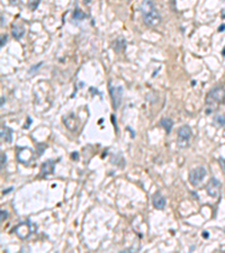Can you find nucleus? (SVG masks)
Wrapping results in <instances>:
<instances>
[{
    "instance_id": "1",
    "label": "nucleus",
    "mask_w": 225,
    "mask_h": 253,
    "mask_svg": "<svg viewBox=\"0 0 225 253\" xmlns=\"http://www.w3.org/2000/svg\"><path fill=\"white\" fill-rule=\"evenodd\" d=\"M141 12L146 26L155 27L161 23V16L158 12L154 0H143L141 5Z\"/></svg>"
},
{
    "instance_id": "2",
    "label": "nucleus",
    "mask_w": 225,
    "mask_h": 253,
    "mask_svg": "<svg viewBox=\"0 0 225 253\" xmlns=\"http://www.w3.org/2000/svg\"><path fill=\"white\" fill-rule=\"evenodd\" d=\"M225 103V88L223 87H215L207 94L206 97V104L209 106L221 105Z\"/></svg>"
},
{
    "instance_id": "3",
    "label": "nucleus",
    "mask_w": 225,
    "mask_h": 253,
    "mask_svg": "<svg viewBox=\"0 0 225 253\" xmlns=\"http://www.w3.org/2000/svg\"><path fill=\"white\" fill-rule=\"evenodd\" d=\"M36 225L30 222H24V223H19L17 226L14 228V232L17 234V236L21 240H26L33 233L36 232Z\"/></svg>"
},
{
    "instance_id": "4",
    "label": "nucleus",
    "mask_w": 225,
    "mask_h": 253,
    "mask_svg": "<svg viewBox=\"0 0 225 253\" xmlns=\"http://www.w3.org/2000/svg\"><path fill=\"white\" fill-rule=\"evenodd\" d=\"M191 137V128L188 125H184L178 130V146L185 149L189 145V140Z\"/></svg>"
},
{
    "instance_id": "5",
    "label": "nucleus",
    "mask_w": 225,
    "mask_h": 253,
    "mask_svg": "<svg viewBox=\"0 0 225 253\" xmlns=\"http://www.w3.org/2000/svg\"><path fill=\"white\" fill-rule=\"evenodd\" d=\"M206 169L204 167H197V168L193 169L189 172V181L190 183L196 187V186L200 185V182L204 180V178L206 177Z\"/></svg>"
},
{
    "instance_id": "6",
    "label": "nucleus",
    "mask_w": 225,
    "mask_h": 253,
    "mask_svg": "<svg viewBox=\"0 0 225 253\" xmlns=\"http://www.w3.org/2000/svg\"><path fill=\"white\" fill-rule=\"evenodd\" d=\"M110 97H112V106L115 109H118L122 104V98H123V87L117 85V87H110L109 89Z\"/></svg>"
},
{
    "instance_id": "7",
    "label": "nucleus",
    "mask_w": 225,
    "mask_h": 253,
    "mask_svg": "<svg viewBox=\"0 0 225 253\" xmlns=\"http://www.w3.org/2000/svg\"><path fill=\"white\" fill-rule=\"evenodd\" d=\"M221 187H222V185L219 182V180H217L216 178H212L206 186V191H207L208 196L214 198L218 197L221 195Z\"/></svg>"
},
{
    "instance_id": "8",
    "label": "nucleus",
    "mask_w": 225,
    "mask_h": 253,
    "mask_svg": "<svg viewBox=\"0 0 225 253\" xmlns=\"http://www.w3.org/2000/svg\"><path fill=\"white\" fill-rule=\"evenodd\" d=\"M33 153H34V151L33 150H30V149H28V147H23V149H21V150L18 151L17 158L21 163H25V164H27V163L30 162V160L33 159Z\"/></svg>"
},
{
    "instance_id": "9",
    "label": "nucleus",
    "mask_w": 225,
    "mask_h": 253,
    "mask_svg": "<svg viewBox=\"0 0 225 253\" xmlns=\"http://www.w3.org/2000/svg\"><path fill=\"white\" fill-rule=\"evenodd\" d=\"M54 169H55V162L53 160H48V161L43 162L41 165V176L46 177L48 174L53 173Z\"/></svg>"
},
{
    "instance_id": "10",
    "label": "nucleus",
    "mask_w": 225,
    "mask_h": 253,
    "mask_svg": "<svg viewBox=\"0 0 225 253\" xmlns=\"http://www.w3.org/2000/svg\"><path fill=\"white\" fill-rule=\"evenodd\" d=\"M152 203H153V206L155 207V208L162 210V209L166 207L167 201H166V198L163 197L160 192H155L153 198H152Z\"/></svg>"
},
{
    "instance_id": "11",
    "label": "nucleus",
    "mask_w": 225,
    "mask_h": 253,
    "mask_svg": "<svg viewBox=\"0 0 225 253\" xmlns=\"http://www.w3.org/2000/svg\"><path fill=\"white\" fill-rule=\"evenodd\" d=\"M112 48L115 50V52L117 53H121L126 48V41H125L124 37H118L112 43Z\"/></svg>"
},
{
    "instance_id": "12",
    "label": "nucleus",
    "mask_w": 225,
    "mask_h": 253,
    "mask_svg": "<svg viewBox=\"0 0 225 253\" xmlns=\"http://www.w3.org/2000/svg\"><path fill=\"white\" fill-rule=\"evenodd\" d=\"M1 137L5 140V142H7V143H11L12 141V130L11 128H9L8 126H5L2 127V130H1Z\"/></svg>"
},
{
    "instance_id": "13",
    "label": "nucleus",
    "mask_w": 225,
    "mask_h": 253,
    "mask_svg": "<svg viewBox=\"0 0 225 253\" xmlns=\"http://www.w3.org/2000/svg\"><path fill=\"white\" fill-rule=\"evenodd\" d=\"M160 125L161 126L166 130V132L167 133H170L172 131V126H173V122H172V119L171 118H169V117H164V118H162L160 121Z\"/></svg>"
},
{
    "instance_id": "14",
    "label": "nucleus",
    "mask_w": 225,
    "mask_h": 253,
    "mask_svg": "<svg viewBox=\"0 0 225 253\" xmlns=\"http://www.w3.org/2000/svg\"><path fill=\"white\" fill-rule=\"evenodd\" d=\"M11 33H12V36L15 37L16 39H21L25 34V30L24 27H21V26H16L14 25L11 28Z\"/></svg>"
},
{
    "instance_id": "15",
    "label": "nucleus",
    "mask_w": 225,
    "mask_h": 253,
    "mask_svg": "<svg viewBox=\"0 0 225 253\" xmlns=\"http://www.w3.org/2000/svg\"><path fill=\"white\" fill-rule=\"evenodd\" d=\"M87 17V15L81 10L80 8H76L73 12V19L76 21H83Z\"/></svg>"
},
{
    "instance_id": "16",
    "label": "nucleus",
    "mask_w": 225,
    "mask_h": 253,
    "mask_svg": "<svg viewBox=\"0 0 225 253\" xmlns=\"http://www.w3.org/2000/svg\"><path fill=\"white\" fill-rule=\"evenodd\" d=\"M39 2H41V0H30L28 1V7H30V10H36Z\"/></svg>"
},
{
    "instance_id": "17",
    "label": "nucleus",
    "mask_w": 225,
    "mask_h": 253,
    "mask_svg": "<svg viewBox=\"0 0 225 253\" xmlns=\"http://www.w3.org/2000/svg\"><path fill=\"white\" fill-rule=\"evenodd\" d=\"M215 123H217L219 126H225V115H218L215 117Z\"/></svg>"
},
{
    "instance_id": "18",
    "label": "nucleus",
    "mask_w": 225,
    "mask_h": 253,
    "mask_svg": "<svg viewBox=\"0 0 225 253\" xmlns=\"http://www.w3.org/2000/svg\"><path fill=\"white\" fill-rule=\"evenodd\" d=\"M0 214H1V217H0V221H1V223H2L3 221H6L7 219V217H8V212L7 210H1L0 212Z\"/></svg>"
},
{
    "instance_id": "19",
    "label": "nucleus",
    "mask_w": 225,
    "mask_h": 253,
    "mask_svg": "<svg viewBox=\"0 0 225 253\" xmlns=\"http://www.w3.org/2000/svg\"><path fill=\"white\" fill-rule=\"evenodd\" d=\"M7 39H8V36H7V35H2V36H1V43H0V46L2 47L3 45L6 44Z\"/></svg>"
},
{
    "instance_id": "20",
    "label": "nucleus",
    "mask_w": 225,
    "mask_h": 253,
    "mask_svg": "<svg viewBox=\"0 0 225 253\" xmlns=\"http://www.w3.org/2000/svg\"><path fill=\"white\" fill-rule=\"evenodd\" d=\"M6 160H7L6 154L2 153L1 154V168H3V165H5V163H6Z\"/></svg>"
},
{
    "instance_id": "21",
    "label": "nucleus",
    "mask_w": 225,
    "mask_h": 253,
    "mask_svg": "<svg viewBox=\"0 0 225 253\" xmlns=\"http://www.w3.org/2000/svg\"><path fill=\"white\" fill-rule=\"evenodd\" d=\"M219 164L222 165V168H223V170H225V159H223V158H219Z\"/></svg>"
},
{
    "instance_id": "22",
    "label": "nucleus",
    "mask_w": 225,
    "mask_h": 253,
    "mask_svg": "<svg viewBox=\"0 0 225 253\" xmlns=\"http://www.w3.org/2000/svg\"><path fill=\"white\" fill-rule=\"evenodd\" d=\"M42 65H43V63H42V62H39V63L37 65H35V67H33V68L30 69V73H32V72H33L34 70H36V69H39V67H42Z\"/></svg>"
},
{
    "instance_id": "23",
    "label": "nucleus",
    "mask_w": 225,
    "mask_h": 253,
    "mask_svg": "<svg viewBox=\"0 0 225 253\" xmlns=\"http://www.w3.org/2000/svg\"><path fill=\"white\" fill-rule=\"evenodd\" d=\"M208 234H209V233H208L207 231H204V232L201 233V236H203L204 238H208V237H209V235H208Z\"/></svg>"
},
{
    "instance_id": "24",
    "label": "nucleus",
    "mask_w": 225,
    "mask_h": 253,
    "mask_svg": "<svg viewBox=\"0 0 225 253\" xmlns=\"http://www.w3.org/2000/svg\"><path fill=\"white\" fill-rule=\"evenodd\" d=\"M112 122L114 123V125H115L116 130H117V124H116V119H115V115H112Z\"/></svg>"
},
{
    "instance_id": "25",
    "label": "nucleus",
    "mask_w": 225,
    "mask_h": 253,
    "mask_svg": "<svg viewBox=\"0 0 225 253\" xmlns=\"http://www.w3.org/2000/svg\"><path fill=\"white\" fill-rule=\"evenodd\" d=\"M224 30H225V25L224 24H222V25L218 27V32H224Z\"/></svg>"
},
{
    "instance_id": "26",
    "label": "nucleus",
    "mask_w": 225,
    "mask_h": 253,
    "mask_svg": "<svg viewBox=\"0 0 225 253\" xmlns=\"http://www.w3.org/2000/svg\"><path fill=\"white\" fill-rule=\"evenodd\" d=\"M12 189H14V188H12V187H10V188H8V189H7V190H6V191H3V195H6V194H8V192H10V191H11V190H12Z\"/></svg>"
},
{
    "instance_id": "27",
    "label": "nucleus",
    "mask_w": 225,
    "mask_h": 253,
    "mask_svg": "<svg viewBox=\"0 0 225 253\" xmlns=\"http://www.w3.org/2000/svg\"><path fill=\"white\" fill-rule=\"evenodd\" d=\"M5 101H6V100H5V97H2L1 98V107L3 106V103H5Z\"/></svg>"
},
{
    "instance_id": "28",
    "label": "nucleus",
    "mask_w": 225,
    "mask_h": 253,
    "mask_svg": "<svg viewBox=\"0 0 225 253\" xmlns=\"http://www.w3.org/2000/svg\"><path fill=\"white\" fill-rule=\"evenodd\" d=\"M222 53H223V55L225 56V47H224V48H223V52H222Z\"/></svg>"
},
{
    "instance_id": "29",
    "label": "nucleus",
    "mask_w": 225,
    "mask_h": 253,
    "mask_svg": "<svg viewBox=\"0 0 225 253\" xmlns=\"http://www.w3.org/2000/svg\"><path fill=\"white\" fill-rule=\"evenodd\" d=\"M223 18H225V14H224V12H223Z\"/></svg>"
},
{
    "instance_id": "30",
    "label": "nucleus",
    "mask_w": 225,
    "mask_h": 253,
    "mask_svg": "<svg viewBox=\"0 0 225 253\" xmlns=\"http://www.w3.org/2000/svg\"><path fill=\"white\" fill-rule=\"evenodd\" d=\"M171 1H172V2H175V1H176V0H171Z\"/></svg>"
}]
</instances>
